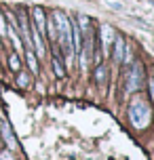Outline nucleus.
<instances>
[{
	"mask_svg": "<svg viewBox=\"0 0 154 160\" xmlns=\"http://www.w3.org/2000/svg\"><path fill=\"white\" fill-rule=\"evenodd\" d=\"M34 19H36V30L40 32H44V13H42V8H34Z\"/></svg>",
	"mask_w": 154,
	"mask_h": 160,
	"instance_id": "6",
	"label": "nucleus"
},
{
	"mask_svg": "<svg viewBox=\"0 0 154 160\" xmlns=\"http://www.w3.org/2000/svg\"><path fill=\"white\" fill-rule=\"evenodd\" d=\"M101 40H104V47L105 48H108L110 42H114V30L110 28V25H104V28H101Z\"/></svg>",
	"mask_w": 154,
	"mask_h": 160,
	"instance_id": "5",
	"label": "nucleus"
},
{
	"mask_svg": "<svg viewBox=\"0 0 154 160\" xmlns=\"http://www.w3.org/2000/svg\"><path fill=\"white\" fill-rule=\"evenodd\" d=\"M0 32H2V34L7 32V30H4V21H2V17H0Z\"/></svg>",
	"mask_w": 154,
	"mask_h": 160,
	"instance_id": "15",
	"label": "nucleus"
},
{
	"mask_svg": "<svg viewBox=\"0 0 154 160\" xmlns=\"http://www.w3.org/2000/svg\"><path fill=\"white\" fill-rule=\"evenodd\" d=\"M8 63H11L13 70H19V59H17V55H11V61H8Z\"/></svg>",
	"mask_w": 154,
	"mask_h": 160,
	"instance_id": "13",
	"label": "nucleus"
},
{
	"mask_svg": "<svg viewBox=\"0 0 154 160\" xmlns=\"http://www.w3.org/2000/svg\"><path fill=\"white\" fill-rule=\"evenodd\" d=\"M129 116H131V122L135 127H144L150 120V108H148V103L144 99H133L131 108H129Z\"/></svg>",
	"mask_w": 154,
	"mask_h": 160,
	"instance_id": "2",
	"label": "nucleus"
},
{
	"mask_svg": "<svg viewBox=\"0 0 154 160\" xmlns=\"http://www.w3.org/2000/svg\"><path fill=\"white\" fill-rule=\"evenodd\" d=\"M150 91H152V97H154V80H150Z\"/></svg>",
	"mask_w": 154,
	"mask_h": 160,
	"instance_id": "16",
	"label": "nucleus"
},
{
	"mask_svg": "<svg viewBox=\"0 0 154 160\" xmlns=\"http://www.w3.org/2000/svg\"><path fill=\"white\" fill-rule=\"evenodd\" d=\"M28 63L32 68V72H38V63H36V57H34L32 48H28Z\"/></svg>",
	"mask_w": 154,
	"mask_h": 160,
	"instance_id": "9",
	"label": "nucleus"
},
{
	"mask_svg": "<svg viewBox=\"0 0 154 160\" xmlns=\"http://www.w3.org/2000/svg\"><path fill=\"white\" fill-rule=\"evenodd\" d=\"M141 82H144V70H141V63H133V68H131L129 76H127V82H125V87H127V91L135 93V91L141 87Z\"/></svg>",
	"mask_w": 154,
	"mask_h": 160,
	"instance_id": "3",
	"label": "nucleus"
},
{
	"mask_svg": "<svg viewBox=\"0 0 154 160\" xmlns=\"http://www.w3.org/2000/svg\"><path fill=\"white\" fill-rule=\"evenodd\" d=\"M0 160H11V156H7V154H2V156H0Z\"/></svg>",
	"mask_w": 154,
	"mask_h": 160,
	"instance_id": "17",
	"label": "nucleus"
},
{
	"mask_svg": "<svg viewBox=\"0 0 154 160\" xmlns=\"http://www.w3.org/2000/svg\"><path fill=\"white\" fill-rule=\"evenodd\" d=\"M19 84H21V87H25V84H28V76H25V74H21V76H19Z\"/></svg>",
	"mask_w": 154,
	"mask_h": 160,
	"instance_id": "14",
	"label": "nucleus"
},
{
	"mask_svg": "<svg viewBox=\"0 0 154 160\" xmlns=\"http://www.w3.org/2000/svg\"><path fill=\"white\" fill-rule=\"evenodd\" d=\"M95 80H97L99 84L105 80V68L104 65H97V70H95Z\"/></svg>",
	"mask_w": 154,
	"mask_h": 160,
	"instance_id": "10",
	"label": "nucleus"
},
{
	"mask_svg": "<svg viewBox=\"0 0 154 160\" xmlns=\"http://www.w3.org/2000/svg\"><path fill=\"white\" fill-rule=\"evenodd\" d=\"M53 68H55V74H57V76H64V68H61V63H59L57 59L53 61Z\"/></svg>",
	"mask_w": 154,
	"mask_h": 160,
	"instance_id": "12",
	"label": "nucleus"
},
{
	"mask_svg": "<svg viewBox=\"0 0 154 160\" xmlns=\"http://www.w3.org/2000/svg\"><path fill=\"white\" fill-rule=\"evenodd\" d=\"M53 17H55V25H57V32H59V42L65 48V55L72 57V25L61 11H57Z\"/></svg>",
	"mask_w": 154,
	"mask_h": 160,
	"instance_id": "1",
	"label": "nucleus"
},
{
	"mask_svg": "<svg viewBox=\"0 0 154 160\" xmlns=\"http://www.w3.org/2000/svg\"><path fill=\"white\" fill-rule=\"evenodd\" d=\"M32 36H34V42H36V53L38 55H44V47H42V36H40V32L34 28V32H32Z\"/></svg>",
	"mask_w": 154,
	"mask_h": 160,
	"instance_id": "7",
	"label": "nucleus"
},
{
	"mask_svg": "<svg viewBox=\"0 0 154 160\" xmlns=\"http://www.w3.org/2000/svg\"><path fill=\"white\" fill-rule=\"evenodd\" d=\"M2 133H4V139H7V143L11 145V148H17V143H15V137L11 135V131H8V127L7 124H2Z\"/></svg>",
	"mask_w": 154,
	"mask_h": 160,
	"instance_id": "8",
	"label": "nucleus"
},
{
	"mask_svg": "<svg viewBox=\"0 0 154 160\" xmlns=\"http://www.w3.org/2000/svg\"><path fill=\"white\" fill-rule=\"evenodd\" d=\"M125 59V38H114V61L121 63Z\"/></svg>",
	"mask_w": 154,
	"mask_h": 160,
	"instance_id": "4",
	"label": "nucleus"
},
{
	"mask_svg": "<svg viewBox=\"0 0 154 160\" xmlns=\"http://www.w3.org/2000/svg\"><path fill=\"white\" fill-rule=\"evenodd\" d=\"M8 34H11V38H13V44H15V48H21V42H19V38H17L15 30H8Z\"/></svg>",
	"mask_w": 154,
	"mask_h": 160,
	"instance_id": "11",
	"label": "nucleus"
}]
</instances>
